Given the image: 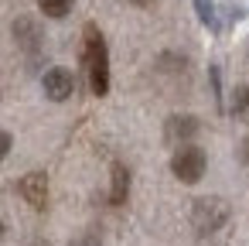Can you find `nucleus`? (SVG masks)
I'll list each match as a JSON object with an SVG mask.
<instances>
[{"label": "nucleus", "mask_w": 249, "mask_h": 246, "mask_svg": "<svg viewBox=\"0 0 249 246\" xmlns=\"http://www.w3.org/2000/svg\"><path fill=\"white\" fill-rule=\"evenodd\" d=\"M232 113L239 120H249V86H239L232 93Z\"/></svg>", "instance_id": "obj_10"}, {"label": "nucleus", "mask_w": 249, "mask_h": 246, "mask_svg": "<svg viewBox=\"0 0 249 246\" xmlns=\"http://www.w3.org/2000/svg\"><path fill=\"white\" fill-rule=\"evenodd\" d=\"M242 161H246V164H249V140H246V144H242Z\"/></svg>", "instance_id": "obj_13"}, {"label": "nucleus", "mask_w": 249, "mask_h": 246, "mask_svg": "<svg viewBox=\"0 0 249 246\" xmlns=\"http://www.w3.org/2000/svg\"><path fill=\"white\" fill-rule=\"evenodd\" d=\"M41 86H45L48 99L65 103V99L72 96V89H75V79H72L65 69H48V72H45V79H41Z\"/></svg>", "instance_id": "obj_5"}, {"label": "nucleus", "mask_w": 249, "mask_h": 246, "mask_svg": "<svg viewBox=\"0 0 249 246\" xmlns=\"http://www.w3.org/2000/svg\"><path fill=\"white\" fill-rule=\"evenodd\" d=\"M7 154H11V133H7V130H0V161H4Z\"/></svg>", "instance_id": "obj_11"}, {"label": "nucleus", "mask_w": 249, "mask_h": 246, "mask_svg": "<svg viewBox=\"0 0 249 246\" xmlns=\"http://www.w3.org/2000/svg\"><path fill=\"white\" fill-rule=\"evenodd\" d=\"M130 4H137V7H147V4H154V0H130Z\"/></svg>", "instance_id": "obj_14"}, {"label": "nucleus", "mask_w": 249, "mask_h": 246, "mask_svg": "<svg viewBox=\"0 0 249 246\" xmlns=\"http://www.w3.org/2000/svg\"><path fill=\"white\" fill-rule=\"evenodd\" d=\"M75 246H96V236H89V239H82V243H75Z\"/></svg>", "instance_id": "obj_12"}, {"label": "nucleus", "mask_w": 249, "mask_h": 246, "mask_svg": "<svg viewBox=\"0 0 249 246\" xmlns=\"http://www.w3.org/2000/svg\"><path fill=\"white\" fill-rule=\"evenodd\" d=\"M225 219H229V208H225L222 198H198L195 208H191V222H195V229H198L201 236L222 229Z\"/></svg>", "instance_id": "obj_3"}, {"label": "nucleus", "mask_w": 249, "mask_h": 246, "mask_svg": "<svg viewBox=\"0 0 249 246\" xmlns=\"http://www.w3.org/2000/svg\"><path fill=\"white\" fill-rule=\"evenodd\" d=\"M0 232H4V226H0Z\"/></svg>", "instance_id": "obj_15"}, {"label": "nucleus", "mask_w": 249, "mask_h": 246, "mask_svg": "<svg viewBox=\"0 0 249 246\" xmlns=\"http://www.w3.org/2000/svg\"><path fill=\"white\" fill-rule=\"evenodd\" d=\"M72 4H75V0H38L41 14H48V18H65L72 11Z\"/></svg>", "instance_id": "obj_9"}, {"label": "nucleus", "mask_w": 249, "mask_h": 246, "mask_svg": "<svg viewBox=\"0 0 249 246\" xmlns=\"http://www.w3.org/2000/svg\"><path fill=\"white\" fill-rule=\"evenodd\" d=\"M198 133V120L195 116H171L167 120V130H164V137L171 140V144H191V137Z\"/></svg>", "instance_id": "obj_6"}, {"label": "nucleus", "mask_w": 249, "mask_h": 246, "mask_svg": "<svg viewBox=\"0 0 249 246\" xmlns=\"http://www.w3.org/2000/svg\"><path fill=\"white\" fill-rule=\"evenodd\" d=\"M195 11H198V21L208 31H218V18H215V4H212V0H195Z\"/></svg>", "instance_id": "obj_8"}, {"label": "nucleus", "mask_w": 249, "mask_h": 246, "mask_svg": "<svg viewBox=\"0 0 249 246\" xmlns=\"http://www.w3.org/2000/svg\"><path fill=\"white\" fill-rule=\"evenodd\" d=\"M205 164H208V161H205V151L195 147V144H181V147L174 151V157H171V171H174V178L184 181V185L201 181Z\"/></svg>", "instance_id": "obj_2"}, {"label": "nucleus", "mask_w": 249, "mask_h": 246, "mask_svg": "<svg viewBox=\"0 0 249 246\" xmlns=\"http://www.w3.org/2000/svg\"><path fill=\"white\" fill-rule=\"evenodd\" d=\"M130 195V171L126 164H113V185H109V202L113 205H123Z\"/></svg>", "instance_id": "obj_7"}, {"label": "nucleus", "mask_w": 249, "mask_h": 246, "mask_svg": "<svg viewBox=\"0 0 249 246\" xmlns=\"http://www.w3.org/2000/svg\"><path fill=\"white\" fill-rule=\"evenodd\" d=\"M82 62L89 72V89L96 96L109 93V52H106V38L99 35L96 24H86L82 31Z\"/></svg>", "instance_id": "obj_1"}, {"label": "nucleus", "mask_w": 249, "mask_h": 246, "mask_svg": "<svg viewBox=\"0 0 249 246\" xmlns=\"http://www.w3.org/2000/svg\"><path fill=\"white\" fill-rule=\"evenodd\" d=\"M18 188H21V195H24V202H28L31 208H45V202H48V174H45V171L24 174Z\"/></svg>", "instance_id": "obj_4"}]
</instances>
